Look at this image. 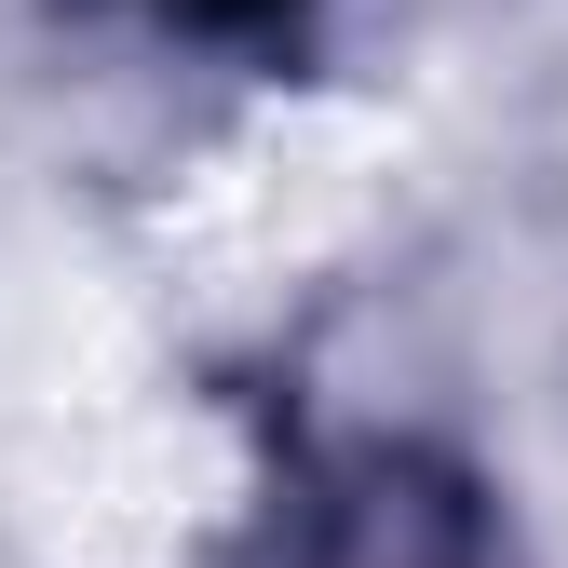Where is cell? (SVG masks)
Masks as SVG:
<instances>
[{"mask_svg":"<svg viewBox=\"0 0 568 568\" xmlns=\"http://www.w3.org/2000/svg\"><path fill=\"white\" fill-rule=\"evenodd\" d=\"M163 14H190V28H271V14H298V0H163Z\"/></svg>","mask_w":568,"mask_h":568,"instance_id":"cell-1","label":"cell"}]
</instances>
